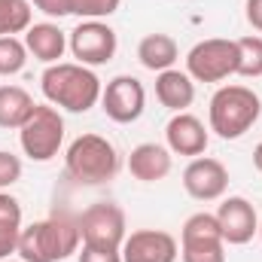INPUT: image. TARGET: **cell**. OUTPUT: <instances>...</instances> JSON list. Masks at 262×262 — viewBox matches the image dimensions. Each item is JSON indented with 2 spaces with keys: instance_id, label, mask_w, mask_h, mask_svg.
Segmentation results:
<instances>
[{
  "instance_id": "1",
  "label": "cell",
  "mask_w": 262,
  "mask_h": 262,
  "mask_svg": "<svg viewBox=\"0 0 262 262\" xmlns=\"http://www.w3.org/2000/svg\"><path fill=\"white\" fill-rule=\"evenodd\" d=\"M40 89L46 101L67 113H89L101 101V79L92 67L76 61H58L49 64L40 76Z\"/></svg>"
},
{
  "instance_id": "11",
  "label": "cell",
  "mask_w": 262,
  "mask_h": 262,
  "mask_svg": "<svg viewBox=\"0 0 262 262\" xmlns=\"http://www.w3.org/2000/svg\"><path fill=\"white\" fill-rule=\"evenodd\" d=\"M183 189L195 201H216L229 189V171H226V165L220 159L198 156L183 171Z\"/></svg>"
},
{
  "instance_id": "12",
  "label": "cell",
  "mask_w": 262,
  "mask_h": 262,
  "mask_svg": "<svg viewBox=\"0 0 262 262\" xmlns=\"http://www.w3.org/2000/svg\"><path fill=\"white\" fill-rule=\"evenodd\" d=\"M216 223H220L223 241L235 244V247H241V244L253 241V235H259V216H256L253 204L241 195H232L220 204Z\"/></svg>"
},
{
  "instance_id": "16",
  "label": "cell",
  "mask_w": 262,
  "mask_h": 262,
  "mask_svg": "<svg viewBox=\"0 0 262 262\" xmlns=\"http://www.w3.org/2000/svg\"><path fill=\"white\" fill-rule=\"evenodd\" d=\"M25 46H28V55H34L37 61L58 64V58H64L67 37L55 21H37L25 31Z\"/></svg>"
},
{
  "instance_id": "14",
  "label": "cell",
  "mask_w": 262,
  "mask_h": 262,
  "mask_svg": "<svg viewBox=\"0 0 262 262\" xmlns=\"http://www.w3.org/2000/svg\"><path fill=\"white\" fill-rule=\"evenodd\" d=\"M128 171L140 183H159L171 174V149L162 143H137L128 156Z\"/></svg>"
},
{
  "instance_id": "9",
  "label": "cell",
  "mask_w": 262,
  "mask_h": 262,
  "mask_svg": "<svg viewBox=\"0 0 262 262\" xmlns=\"http://www.w3.org/2000/svg\"><path fill=\"white\" fill-rule=\"evenodd\" d=\"M101 107H104L107 119H113L116 125L137 122L146 107V89L137 76H128V73L113 76L107 82V89L101 92Z\"/></svg>"
},
{
  "instance_id": "30",
  "label": "cell",
  "mask_w": 262,
  "mask_h": 262,
  "mask_svg": "<svg viewBox=\"0 0 262 262\" xmlns=\"http://www.w3.org/2000/svg\"><path fill=\"white\" fill-rule=\"evenodd\" d=\"M253 165H256V171L262 174V143L256 146V149H253Z\"/></svg>"
},
{
  "instance_id": "31",
  "label": "cell",
  "mask_w": 262,
  "mask_h": 262,
  "mask_svg": "<svg viewBox=\"0 0 262 262\" xmlns=\"http://www.w3.org/2000/svg\"><path fill=\"white\" fill-rule=\"evenodd\" d=\"M259 238H262V220H259Z\"/></svg>"
},
{
  "instance_id": "8",
  "label": "cell",
  "mask_w": 262,
  "mask_h": 262,
  "mask_svg": "<svg viewBox=\"0 0 262 262\" xmlns=\"http://www.w3.org/2000/svg\"><path fill=\"white\" fill-rule=\"evenodd\" d=\"M67 46H70L76 64L101 67L107 61H113V55L119 49V37L107 21H79L70 31Z\"/></svg>"
},
{
  "instance_id": "4",
  "label": "cell",
  "mask_w": 262,
  "mask_h": 262,
  "mask_svg": "<svg viewBox=\"0 0 262 262\" xmlns=\"http://www.w3.org/2000/svg\"><path fill=\"white\" fill-rule=\"evenodd\" d=\"M262 113L259 95L247 85H223L210 98V131H216L223 140H238L256 125Z\"/></svg>"
},
{
  "instance_id": "7",
  "label": "cell",
  "mask_w": 262,
  "mask_h": 262,
  "mask_svg": "<svg viewBox=\"0 0 262 262\" xmlns=\"http://www.w3.org/2000/svg\"><path fill=\"white\" fill-rule=\"evenodd\" d=\"M76 229H79V238L82 244H92V247H110V250H122V241H125V210L113 201H98V204H89L79 220H76Z\"/></svg>"
},
{
  "instance_id": "10",
  "label": "cell",
  "mask_w": 262,
  "mask_h": 262,
  "mask_svg": "<svg viewBox=\"0 0 262 262\" xmlns=\"http://www.w3.org/2000/svg\"><path fill=\"white\" fill-rule=\"evenodd\" d=\"M177 238L162 229H137L122 241V262H177Z\"/></svg>"
},
{
  "instance_id": "26",
  "label": "cell",
  "mask_w": 262,
  "mask_h": 262,
  "mask_svg": "<svg viewBox=\"0 0 262 262\" xmlns=\"http://www.w3.org/2000/svg\"><path fill=\"white\" fill-rule=\"evenodd\" d=\"M79 262H122V250L82 244V250H79Z\"/></svg>"
},
{
  "instance_id": "5",
  "label": "cell",
  "mask_w": 262,
  "mask_h": 262,
  "mask_svg": "<svg viewBox=\"0 0 262 262\" xmlns=\"http://www.w3.org/2000/svg\"><path fill=\"white\" fill-rule=\"evenodd\" d=\"M18 140L31 162H52L64 143V116L52 104H37L28 122L18 128Z\"/></svg>"
},
{
  "instance_id": "13",
  "label": "cell",
  "mask_w": 262,
  "mask_h": 262,
  "mask_svg": "<svg viewBox=\"0 0 262 262\" xmlns=\"http://www.w3.org/2000/svg\"><path fill=\"white\" fill-rule=\"evenodd\" d=\"M165 140H168V149L171 152L198 159L207 149L210 134H207L204 122L198 116H192V113H174L171 122L165 125Z\"/></svg>"
},
{
  "instance_id": "19",
  "label": "cell",
  "mask_w": 262,
  "mask_h": 262,
  "mask_svg": "<svg viewBox=\"0 0 262 262\" xmlns=\"http://www.w3.org/2000/svg\"><path fill=\"white\" fill-rule=\"evenodd\" d=\"M31 25V0H0V37L25 34Z\"/></svg>"
},
{
  "instance_id": "22",
  "label": "cell",
  "mask_w": 262,
  "mask_h": 262,
  "mask_svg": "<svg viewBox=\"0 0 262 262\" xmlns=\"http://www.w3.org/2000/svg\"><path fill=\"white\" fill-rule=\"evenodd\" d=\"M28 64V46L18 37H0V76H15Z\"/></svg>"
},
{
  "instance_id": "6",
  "label": "cell",
  "mask_w": 262,
  "mask_h": 262,
  "mask_svg": "<svg viewBox=\"0 0 262 262\" xmlns=\"http://www.w3.org/2000/svg\"><path fill=\"white\" fill-rule=\"evenodd\" d=\"M186 73L195 82H223L232 73H238V43L210 37L201 40L186 55Z\"/></svg>"
},
{
  "instance_id": "25",
  "label": "cell",
  "mask_w": 262,
  "mask_h": 262,
  "mask_svg": "<svg viewBox=\"0 0 262 262\" xmlns=\"http://www.w3.org/2000/svg\"><path fill=\"white\" fill-rule=\"evenodd\" d=\"M0 226L21 229V204H18V198H12L9 192H0Z\"/></svg>"
},
{
  "instance_id": "17",
  "label": "cell",
  "mask_w": 262,
  "mask_h": 262,
  "mask_svg": "<svg viewBox=\"0 0 262 262\" xmlns=\"http://www.w3.org/2000/svg\"><path fill=\"white\" fill-rule=\"evenodd\" d=\"M137 58L140 64L152 73H162V70H171L174 61L180 58V49L174 43L171 34H146L140 43H137Z\"/></svg>"
},
{
  "instance_id": "20",
  "label": "cell",
  "mask_w": 262,
  "mask_h": 262,
  "mask_svg": "<svg viewBox=\"0 0 262 262\" xmlns=\"http://www.w3.org/2000/svg\"><path fill=\"white\" fill-rule=\"evenodd\" d=\"M235 43H238V76L259 79L262 76V37L250 34V37H241Z\"/></svg>"
},
{
  "instance_id": "27",
  "label": "cell",
  "mask_w": 262,
  "mask_h": 262,
  "mask_svg": "<svg viewBox=\"0 0 262 262\" xmlns=\"http://www.w3.org/2000/svg\"><path fill=\"white\" fill-rule=\"evenodd\" d=\"M43 15H49V18H64L70 15V0H31Z\"/></svg>"
},
{
  "instance_id": "32",
  "label": "cell",
  "mask_w": 262,
  "mask_h": 262,
  "mask_svg": "<svg viewBox=\"0 0 262 262\" xmlns=\"http://www.w3.org/2000/svg\"><path fill=\"white\" fill-rule=\"evenodd\" d=\"M21 262H25V259H21Z\"/></svg>"
},
{
  "instance_id": "2",
  "label": "cell",
  "mask_w": 262,
  "mask_h": 262,
  "mask_svg": "<svg viewBox=\"0 0 262 262\" xmlns=\"http://www.w3.org/2000/svg\"><path fill=\"white\" fill-rule=\"evenodd\" d=\"M79 229L64 216L37 220L18 235V256L25 262H64L67 256L79 253Z\"/></svg>"
},
{
  "instance_id": "3",
  "label": "cell",
  "mask_w": 262,
  "mask_h": 262,
  "mask_svg": "<svg viewBox=\"0 0 262 262\" xmlns=\"http://www.w3.org/2000/svg\"><path fill=\"white\" fill-rule=\"evenodd\" d=\"M67 177L79 186H101L116 180L119 174V152L101 134H79L64 152Z\"/></svg>"
},
{
  "instance_id": "21",
  "label": "cell",
  "mask_w": 262,
  "mask_h": 262,
  "mask_svg": "<svg viewBox=\"0 0 262 262\" xmlns=\"http://www.w3.org/2000/svg\"><path fill=\"white\" fill-rule=\"evenodd\" d=\"M183 262H226V241L204 238V241H180Z\"/></svg>"
},
{
  "instance_id": "24",
  "label": "cell",
  "mask_w": 262,
  "mask_h": 262,
  "mask_svg": "<svg viewBox=\"0 0 262 262\" xmlns=\"http://www.w3.org/2000/svg\"><path fill=\"white\" fill-rule=\"evenodd\" d=\"M18 180H21V159L0 149V189H6V186H12Z\"/></svg>"
},
{
  "instance_id": "29",
  "label": "cell",
  "mask_w": 262,
  "mask_h": 262,
  "mask_svg": "<svg viewBox=\"0 0 262 262\" xmlns=\"http://www.w3.org/2000/svg\"><path fill=\"white\" fill-rule=\"evenodd\" d=\"M247 21L253 31L262 34V0H247Z\"/></svg>"
},
{
  "instance_id": "28",
  "label": "cell",
  "mask_w": 262,
  "mask_h": 262,
  "mask_svg": "<svg viewBox=\"0 0 262 262\" xmlns=\"http://www.w3.org/2000/svg\"><path fill=\"white\" fill-rule=\"evenodd\" d=\"M18 235H21V229L0 226V259H6L9 253H15V250H18Z\"/></svg>"
},
{
  "instance_id": "23",
  "label": "cell",
  "mask_w": 262,
  "mask_h": 262,
  "mask_svg": "<svg viewBox=\"0 0 262 262\" xmlns=\"http://www.w3.org/2000/svg\"><path fill=\"white\" fill-rule=\"evenodd\" d=\"M119 3L122 0H70V15H79L82 21H101L110 18Z\"/></svg>"
},
{
  "instance_id": "18",
  "label": "cell",
  "mask_w": 262,
  "mask_h": 262,
  "mask_svg": "<svg viewBox=\"0 0 262 262\" xmlns=\"http://www.w3.org/2000/svg\"><path fill=\"white\" fill-rule=\"evenodd\" d=\"M34 107V98L21 85H0V128H21Z\"/></svg>"
},
{
  "instance_id": "15",
  "label": "cell",
  "mask_w": 262,
  "mask_h": 262,
  "mask_svg": "<svg viewBox=\"0 0 262 262\" xmlns=\"http://www.w3.org/2000/svg\"><path fill=\"white\" fill-rule=\"evenodd\" d=\"M156 98L171 113H186V107L195 101V79L186 70H162L156 76Z\"/></svg>"
}]
</instances>
